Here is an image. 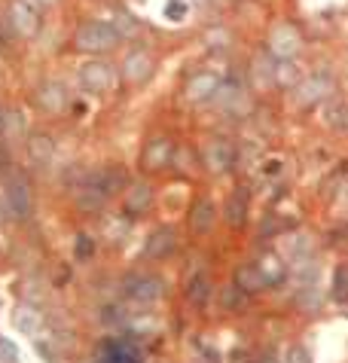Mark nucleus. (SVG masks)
<instances>
[{
    "label": "nucleus",
    "mask_w": 348,
    "mask_h": 363,
    "mask_svg": "<svg viewBox=\"0 0 348 363\" xmlns=\"http://www.w3.org/2000/svg\"><path fill=\"white\" fill-rule=\"evenodd\" d=\"M37 6H49V3H56V0H34Z\"/></svg>",
    "instance_id": "33"
},
{
    "label": "nucleus",
    "mask_w": 348,
    "mask_h": 363,
    "mask_svg": "<svg viewBox=\"0 0 348 363\" xmlns=\"http://www.w3.org/2000/svg\"><path fill=\"white\" fill-rule=\"evenodd\" d=\"M217 305L223 308V312H242V308L247 305V293L238 287L235 281L223 284L220 293H217Z\"/></svg>",
    "instance_id": "22"
},
{
    "label": "nucleus",
    "mask_w": 348,
    "mask_h": 363,
    "mask_svg": "<svg viewBox=\"0 0 348 363\" xmlns=\"http://www.w3.org/2000/svg\"><path fill=\"white\" fill-rule=\"evenodd\" d=\"M303 49V40H299V31L290 25V22H281V25L272 28L269 34V52H272L275 61H293Z\"/></svg>",
    "instance_id": "8"
},
{
    "label": "nucleus",
    "mask_w": 348,
    "mask_h": 363,
    "mask_svg": "<svg viewBox=\"0 0 348 363\" xmlns=\"http://www.w3.org/2000/svg\"><path fill=\"white\" fill-rule=\"evenodd\" d=\"M80 83H83V89L95 92V95H104V92H110L116 86V71L107 61H89L80 71Z\"/></svg>",
    "instance_id": "10"
},
{
    "label": "nucleus",
    "mask_w": 348,
    "mask_h": 363,
    "mask_svg": "<svg viewBox=\"0 0 348 363\" xmlns=\"http://www.w3.org/2000/svg\"><path fill=\"white\" fill-rule=\"evenodd\" d=\"M98 363H144L138 345L126 336H110L98 345Z\"/></svg>",
    "instance_id": "9"
},
{
    "label": "nucleus",
    "mask_w": 348,
    "mask_h": 363,
    "mask_svg": "<svg viewBox=\"0 0 348 363\" xmlns=\"http://www.w3.org/2000/svg\"><path fill=\"white\" fill-rule=\"evenodd\" d=\"M28 159L34 162L37 168H49V162L56 159V141H52L49 135H43V131L31 135L28 137Z\"/></svg>",
    "instance_id": "16"
},
{
    "label": "nucleus",
    "mask_w": 348,
    "mask_h": 363,
    "mask_svg": "<svg viewBox=\"0 0 348 363\" xmlns=\"http://www.w3.org/2000/svg\"><path fill=\"white\" fill-rule=\"evenodd\" d=\"M254 86L257 89H272L275 86V58L260 56L254 61Z\"/></svg>",
    "instance_id": "23"
},
{
    "label": "nucleus",
    "mask_w": 348,
    "mask_h": 363,
    "mask_svg": "<svg viewBox=\"0 0 348 363\" xmlns=\"http://www.w3.org/2000/svg\"><path fill=\"white\" fill-rule=\"evenodd\" d=\"M153 74H156V58H153L147 49L129 52V56L122 58V65H119V76H122L126 86H144Z\"/></svg>",
    "instance_id": "7"
},
{
    "label": "nucleus",
    "mask_w": 348,
    "mask_h": 363,
    "mask_svg": "<svg viewBox=\"0 0 348 363\" xmlns=\"http://www.w3.org/2000/svg\"><path fill=\"white\" fill-rule=\"evenodd\" d=\"M235 284L247 293V296H254V293H263V290L269 287L266 278H263V272L257 269V262H245V266H238V272H235Z\"/></svg>",
    "instance_id": "19"
},
{
    "label": "nucleus",
    "mask_w": 348,
    "mask_h": 363,
    "mask_svg": "<svg viewBox=\"0 0 348 363\" xmlns=\"http://www.w3.org/2000/svg\"><path fill=\"white\" fill-rule=\"evenodd\" d=\"M15 327H19L25 336H37V333H40V314H37V308L22 305L19 312H15Z\"/></svg>",
    "instance_id": "25"
},
{
    "label": "nucleus",
    "mask_w": 348,
    "mask_h": 363,
    "mask_svg": "<svg viewBox=\"0 0 348 363\" xmlns=\"http://www.w3.org/2000/svg\"><path fill=\"white\" fill-rule=\"evenodd\" d=\"M122 293H126L129 303L135 305H150L165 293V281L159 275H147V272H135L122 281Z\"/></svg>",
    "instance_id": "5"
},
{
    "label": "nucleus",
    "mask_w": 348,
    "mask_h": 363,
    "mask_svg": "<svg viewBox=\"0 0 348 363\" xmlns=\"http://www.w3.org/2000/svg\"><path fill=\"white\" fill-rule=\"evenodd\" d=\"M104 323H110V327H122V323H126V308L107 305L104 308Z\"/></svg>",
    "instance_id": "29"
},
{
    "label": "nucleus",
    "mask_w": 348,
    "mask_h": 363,
    "mask_svg": "<svg viewBox=\"0 0 348 363\" xmlns=\"http://www.w3.org/2000/svg\"><path fill=\"white\" fill-rule=\"evenodd\" d=\"M92 253H95V242H92V235L89 233H80V235H76V244H74V260L86 262Z\"/></svg>",
    "instance_id": "27"
},
{
    "label": "nucleus",
    "mask_w": 348,
    "mask_h": 363,
    "mask_svg": "<svg viewBox=\"0 0 348 363\" xmlns=\"http://www.w3.org/2000/svg\"><path fill=\"white\" fill-rule=\"evenodd\" d=\"M174 162V146L168 137H150L144 146V153H141V165H144V171H165L168 165Z\"/></svg>",
    "instance_id": "11"
},
{
    "label": "nucleus",
    "mask_w": 348,
    "mask_h": 363,
    "mask_svg": "<svg viewBox=\"0 0 348 363\" xmlns=\"http://www.w3.org/2000/svg\"><path fill=\"white\" fill-rule=\"evenodd\" d=\"M76 49L80 52H89V56H104V52L116 49L119 43V34L110 22H83L76 28Z\"/></svg>",
    "instance_id": "1"
},
{
    "label": "nucleus",
    "mask_w": 348,
    "mask_h": 363,
    "mask_svg": "<svg viewBox=\"0 0 348 363\" xmlns=\"http://www.w3.org/2000/svg\"><path fill=\"white\" fill-rule=\"evenodd\" d=\"M177 247V235L172 226H159L147 235V244H144V257L147 260H165L172 257V251Z\"/></svg>",
    "instance_id": "14"
},
{
    "label": "nucleus",
    "mask_w": 348,
    "mask_h": 363,
    "mask_svg": "<svg viewBox=\"0 0 348 363\" xmlns=\"http://www.w3.org/2000/svg\"><path fill=\"white\" fill-rule=\"evenodd\" d=\"M3 202H6V214L15 223H25L34 214V192H31V183L22 171H15L3 187Z\"/></svg>",
    "instance_id": "2"
},
{
    "label": "nucleus",
    "mask_w": 348,
    "mask_h": 363,
    "mask_svg": "<svg viewBox=\"0 0 348 363\" xmlns=\"http://www.w3.org/2000/svg\"><path fill=\"white\" fill-rule=\"evenodd\" d=\"M324 122L336 131H348V104L345 101H330L324 107Z\"/></svg>",
    "instance_id": "24"
},
{
    "label": "nucleus",
    "mask_w": 348,
    "mask_h": 363,
    "mask_svg": "<svg viewBox=\"0 0 348 363\" xmlns=\"http://www.w3.org/2000/svg\"><path fill=\"white\" fill-rule=\"evenodd\" d=\"M336 89V80L333 74L327 71H318V74H308L306 80H299L293 86V98H297L299 107H315V104H324Z\"/></svg>",
    "instance_id": "3"
},
{
    "label": "nucleus",
    "mask_w": 348,
    "mask_h": 363,
    "mask_svg": "<svg viewBox=\"0 0 348 363\" xmlns=\"http://www.w3.org/2000/svg\"><path fill=\"white\" fill-rule=\"evenodd\" d=\"M153 205V187L147 180H135L126 189V214L129 217H141Z\"/></svg>",
    "instance_id": "15"
},
{
    "label": "nucleus",
    "mask_w": 348,
    "mask_h": 363,
    "mask_svg": "<svg viewBox=\"0 0 348 363\" xmlns=\"http://www.w3.org/2000/svg\"><path fill=\"white\" fill-rule=\"evenodd\" d=\"M34 104L40 107L43 113H61L71 104V95H67L65 83H43V86L34 92Z\"/></svg>",
    "instance_id": "13"
},
{
    "label": "nucleus",
    "mask_w": 348,
    "mask_h": 363,
    "mask_svg": "<svg viewBox=\"0 0 348 363\" xmlns=\"http://www.w3.org/2000/svg\"><path fill=\"white\" fill-rule=\"evenodd\" d=\"M288 363H312V354H308L306 345H293L288 351Z\"/></svg>",
    "instance_id": "30"
},
{
    "label": "nucleus",
    "mask_w": 348,
    "mask_h": 363,
    "mask_svg": "<svg viewBox=\"0 0 348 363\" xmlns=\"http://www.w3.org/2000/svg\"><path fill=\"white\" fill-rule=\"evenodd\" d=\"M40 6L34 3V0H13L10 10H6V25L15 37H22V40H31V37L40 31Z\"/></svg>",
    "instance_id": "4"
},
{
    "label": "nucleus",
    "mask_w": 348,
    "mask_h": 363,
    "mask_svg": "<svg viewBox=\"0 0 348 363\" xmlns=\"http://www.w3.org/2000/svg\"><path fill=\"white\" fill-rule=\"evenodd\" d=\"M214 217H217V211H214L211 199H199L190 211V229L192 233H208L214 226Z\"/></svg>",
    "instance_id": "21"
},
{
    "label": "nucleus",
    "mask_w": 348,
    "mask_h": 363,
    "mask_svg": "<svg viewBox=\"0 0 348 363\" xmlns=\"http://www.w3.org/2000/svg\"><path fill=\"white\" fill-rule=\"evenodd\" d=\"M165 12L172 15V19H183V15H187V3H183V0H172V3L165 6Z\"/></svg>",
    "instance_id": "32"
},
{
    "label": "nucleus",
    "mask_w": 348,
    "mask_h": 363,
    "mask_svg": "<svg viewBox=\"0 0 348 363\" xmlns=\"http://www.w3.org/2000/svg\"><path fill=\"white\" fill-rule=\"evenodd\" d=\"M247 189L245 187H238L235 192H229V199H226V205H223V217H226L229 226H235V229H242L245 223H247Z\"/></svg>",
    "instance_id": "17"
},
{
    "label": "nucleus",
    "mask_w": 348,
    "mask_h": 363,
    "mask_svg": "<svg viewBox=\"0 0 348 363\" xmlns=\"http://www.w3.org/2000/svg\"><path fill=\"white\" fill-rule=\"evenodd\" d=\"M110 25L116 28V34H119V37H131V34L138 31V19H135L131 12H126V10H116Z\"/></svg>",
    "instance_id": "26"
},
{
    "label": "nucleus",
    "mask_w": 348,
    "mask_h": 363,
    "mask_svg": "<svg viewBox=\"0 0 348 363\" xmlns=\"http://www.w3.org/2000/svg\"><path fill=\"white\" fill-rule=\"evenodd\" d=\"M211 296H214L211 275H208V272H196V275L190 278V284H187V299L196 308H205L208 303H211Z\"/></svg>",
    "instance_id": "18"
},
{
    "label": "nucleus",
    "mask_w": 348,
    "mask_h": 363,
    "mask_svg": "<svg viewBox=\"0 0 348 363\" xmlns=\"http://www.w3.org/2000/svg\"><path fill=\"white\" fill-rule=\"evenodd\" d=\"M254 262H257V269L263 272V278H266L269 287H278V284L288 281V266L281 262L278 253H266V257H260V260H254Z\"/></svg>",
    "instance_id": "20"
},
{
    "label": "nucleus",
    "mask_w": 348,
    "mask_h": 363,
    "mask_svg": "<svg viewBox=\"0 0 348 363\" xmlns=\"http://www.w3.org/2000/svg\"><path fill=\"white\" fill-rule=\"evenodd\" d=\"M238 159V150L229 137H211L202 150V165L208 168L211 174H226Z\"/></svg>",
    "instance_id": "6"
},
{
    "label": "nucleus",
    "mask_w": 348,
    "mask_h": 363,
    "mask_svg": "<svg viewBox=\"0 0 348 363\" xmlns=\"http://www.w3.org/2000/svg\"><path fill=\"white\" fill-rule=\"evenodd\" d=\"M217 86H220V76L217 74L199 71V74H192L190 80L183 83V98L192 101V104H205V101H211V98H214Z\"/></svg>",
    "instance_id": "12"
},
{
    "label": "nucleus",
    "mask_w": 348,
    "mask_h": 363,
    "mask_svg": "<svg viewBox=\"0 0 348 363\" xmlns=\"http://www.w3.org/2000/svg\"><path fill=\"white\" fill-rule=\"evenodd\" d=\"M333 299L348 303V266H339L333 275Z\"/></svg>",
    "instance_id": "28"
},
{
    "label": "nucleus",
    "mask_w": 348,
    "mask_h": 363,
    "mask_svg": "<svg viewBox=\"0 0 348 363\" xmlns=\"http://www.w3.org/2000/svg\"><path fill=\"white\" fill-rule=\"evenodd\" d=\"M0 126H3V113H0Z\"/></svg>",
    "instance_id": "34"
},
{
    "label": "nucleus",
    "mask_w": 348,
    "mask_h": 363,
    "mask_svg": "<svg viewBox=\"0 0 348 363\" xmlns=\"http://www.w3.org/2000/svg\"><path fill=\"white\" fill-rule=\"evenodd\" d=\"M15 357H19L15 345L6 342V339H0V360H3V363H15Z\"/></svg>",
    "instance_id": "31"
}]
</instances>
